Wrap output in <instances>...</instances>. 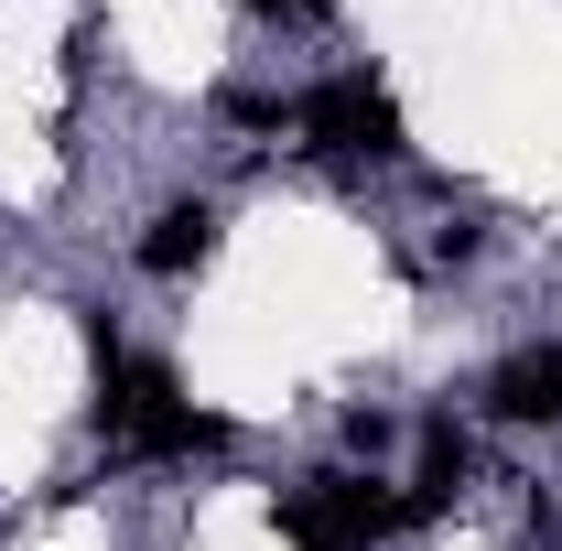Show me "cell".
Masks as SVG:
<instances>
[{
  "instance_id": "cell-7",
  "label": "cell",
  "mask_w": 562,
  "mask_h": 551,
  "mask_svg": "<svg viewBox=\"0 0 562 551\" xmlns=\"http://www.w3.org/2000/svg\"><path fill=\"white\" fill-rule=\"evenodd\" d=\"M476 249H487V227H454V216L432 227V260H443V271H454V260H476Z\"/></svg>"
},
{
  "instance_id": "cell-4",
  "label": "cell",
  "mask_w": 562,
  "mask_h": 551,
  "mask_svg": "<svg viewBox=\"0 0 562 551\" xmlns=\"http://www.w3.org/2000/svg\"><path fill=\"white\" fill-rule=\"evenodd\" d=\"M216 227H227V216H216L206 195L162 206L151 227H140V271H151V281H184V271H206V260H216Z\"/></svg>"
},
{
  "instance_id": "cell-2",
  "label": "cell",
  "mask_w": 562,
  "mask_h": 551,
  "mask_svg": "<svg viewBox=\"0 0 562 551\" xmlns=\"http://www.w3.org/2000/svg\"><path fill=\"white\" fill-rule=\"evenodd\" d=\"M292 131L314 140L325 162H401L412 131H401V98L379 76H325L314 98H292Z\"/></svg>"
},
{
  "instance_id": "cell-1",
  "label": "cell",
  "mask_w": 562,
  "mask_h": 551,
  "mask_svg": "<svg viewBox=\"0 0 562 551\" xmlns=\"http://www.w3.org/2000/svg\"><path fill=\"white\" fill-rule=\"evenodd\" d=\"M98 432L120 443V454H195V443H227V421L195 412L184 401V379L162 368V357H120V368H98Z\"/></svg>"
},
{
  "instance_id": "cell-3",
  "label": "cell",
  "mask_w": 562,
  "mask_h": 551,
  "mask_svg": "<svg viewBox=\"0 0 562 551\" xmlns=\"http://www.w3.org/2000/svg\"><path fill=\"white\" fill-rule=\"evenodd\" d=\"M271 519H281L303 551H368L379 530H401V497H390L379 476H303Z\"/></svg>"
},
{
  "instance_id": "cell-5",
  "label": "cell",
  "mask_w": 562,
  "mask_h": 551,
  "mask_svg": "<svg viewBox=\"0 0 562 551\" xmlns=\"http://www.w3.org/2000/svg\"><path fill=\"white\" fill-rule=\"evenodd\" d=\"M487 412L497 421H562V346H519L487 379Z\"/></svg>"
},
{
  "instance_id": "cell-6",
  "label": "cell",
  "mask_w": 562,
  "mask_h": 551,
  "mask_svg": "<svg viewBox=\"0 0 562 551\" xmlns=\"http://www.w3.org/2000/svg\"><path fill=\"white\" fill-rule=\"evenodd\" d=\"M465 476H476L465 432H454V421H422V486L401 497V519H443V508L465 497Z\"/></svg>"
},
{
  "instance_id": "cell-9",
  "label": "cell",
  "mask_w": 562,
  "mask_h": 551,
  "mask_svg": "<svg viewBox=\"0 0 562 551\" xmlns=\"http://www.w3.org/2000/svg\"><path fill=\"white\" fill-rule=\"evenodd\" d=\"M314 11H325V0H314Z\"/></svg>"
},
{
  "instance_id": "cell-8",
  "label": "cell",
  "mask_w": 562,
  "mask_h": 551,
  "mask_svg": "<svg viewBox=\"0 0 562 551\" xmlns=\"http://www.w3.org/2000/svg\"><path fill=\"white\" fill-rule=\"evenodd\" d=\"M238 11H260V22H292V11H314V0H238Z\"/></svg>"
}]
</instances>
